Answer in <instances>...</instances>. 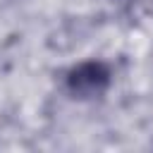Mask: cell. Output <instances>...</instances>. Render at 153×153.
<instances>
[{
  "label": "cell",
  "instance_id": "cell-1",
  "mask_svg": "<svg viewBox=\"0 0 153 153\" xmlns=\"http://www.w3.org/2000/svg\"><path fill=\"white\" fill-rule=\"evenodd\" d=\"M110 81V72L100 65V62H86L81 67H76L67 84H69V91L86 98V96H96V93H103L105 86Z\"/></svg>",
  "mask_w": 153,
  "mask_h": 153
}]
</instances>
